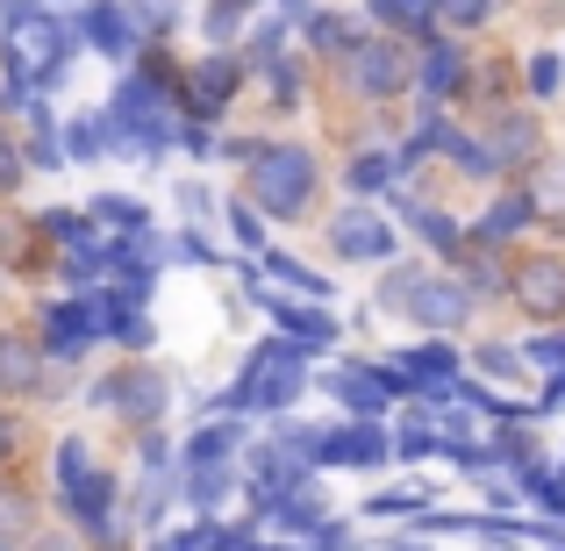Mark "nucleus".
I'll return each mask as SVG.
<instances>
[{
    "label": "nucleus",
    "mask_w": 565,
    "mask_h": 551,
    "mask_svg": "<svg viewBox=\"0 0 565 551\" xmlns=\"http://www.w3.org/2000/svg\"><path fill=\"white\" fill-rule=\"evenodd\" d=\"M57 495H65L72 523L86 530V538H115L108 530V509H115V480L94 466V452H86V437H65L57 444Z\"/></svg>",
    "instance_id": "f257e3e1"
},
{
    "label": "nucleus",
    "mask_w": 565,
    "mask_h": 551,
    "mask_svg": "<svg viewBox=\"0 0 565 551\" xmlns=\"http://www.w3.org/2000/svg\"><path fill=\"white\" fill-rule=\"evenodd\" d=\"M8 72L14 80H43L51 86L65 72V22L57 14H36L29 0H8Z\"/></svg>",
    "instance_id": "f03ea898"
},
{
    "label": "nucleus",
    "mask_w": 565,
    "mask_h": 551,
    "mask_svg": "<svg viewBox=\"0 0 565 551\" xmlns=\"http://www.w3.org/2000/svg\"><path fill=\"white\" fill-rule=\"evenodd\" d=\"M301 372H308V345H294V337H279V345H258L244 365V380H236L230 409H287L294 394H301Z\"/></svg>",
    "instance_id": "7ed1b4c3"
},
{
    "label": "nucleus",
    "mask_w": 565,
    "mask_h": 551,
    "mask_svg": "<svg viewBox=\"0 0 565 551\" xmlns=\"http://www.w3.org/2000/svg\"><path fill=\"white\" fill-rule=\"evenodd\" d=\"M308 187H316V158L294 151V144H279V151H258L250 158V193H258L265 215L294 222L308 208Z\"/></svg>",
    "instance_id": "20e7f679"
},
{
    "label": "nucleus",
    "mask_w": 565,
    "mask_h": 551,
    "mask_svg": "<svg viewBox=\"0 0 565 551\" xmlns=\"http://www.w3.org/2000/svg\"><path fill=\"white\" fill-rule=\"evenodd\" d=\"M94 409H115V415H129V423H151V415L166 409V380H158V365H122V372H108V380L94 386Z\"/></svg>",
    "instance_id": "39448f33"
},
{
    "label": "nucleus",
    "mask_w": 565,
    "mask_h": 551,
    "mask_svg": "<svg viewBox=\"0 0 565 551\" xmlns=\"http://www.w3.org/2000/svg\"><path fill=\"white\" fill-rule=\"evenodd\" d=\"M401 308H408L415 322H429V330H458V322L472 316V294H466V287H451V279L415 273V279H408V294H401Z\"/></svg>",
    "instance_id": "423d86ee"
},
{
    "label": "nucleus",
    "mask_w": 565,
    "mask_h": 551,
    "mask_svg": "<svg viewBox=\"0 0 565 551\" xmlns=\"http://www.w3.org/2000/svg\"><path fill=\"white\" fill-rule=\"evenodd\" d=\"M344 65H351L359 94H401L408 86V57L394 43H344Z\"/></svg>",
    "instance_id": "0eeeda50"
},
{
    "label": "nucleus",
    "mask_w": 565,
    "mask_h": 551,
    "mask_svg": "<svg viewBox=\"0 0 565 551\" xmlns=\"http://www.w3.org/2000/svg\"><path fill=\"white\" fill-rule=\"evenodd\" d=\"M509 287H515V301H523L530 316H565V265L558 258H523L509 273Z\"/></svg>",
    "instance_id": "6e6552de"
},
{
    "label": "nucleus",
    "mask_w": 565,
    "mask_h": 551,
    "mask_svg": "<svg viewBox=\"0 0 565 551\" xmlns=\"http://www.w3.org/2000/svg\"><path fill=\"white\" fill-rule=\"evenodd\" d=\"M330 244L344 251V258H386V251H394V230H386L380 215H365V208H351V215L330 222Z\"/></svg>",
    "instance_id": "1a4fd4ad"
},
{
    "label": "nucleus",
    "mask_w": 565,
    "mask_h": 551,
    "mask_svg": "<svg viewBox=\"0 0 565 551\" xmlns=\"http://www.w3.org/2000/svg\"><path fill=\"white\" fill-rule=\"evenodd\" d=\"M43 337H51L57 359H79L86 337H94V316H86V301H57V308H43Z\"/></svg>",
    "instance_id": "9d476101"
},
{
    "label": "nucleus",
    "mask_w": 565,
    "mask_h": 551,
    "mask_svg": "<svg viewBox=\"0 0 565 551\" xmlns=\"http://www.w3.org/2000/svg\"><path fill=\"white\" fill-rule=\"evenodd\" d=\"M43 386V359L29 337H0V394H36Z\"/></svg>",
    "instance_id": "9b49d317"
},
{
    "label": "nucleus",
    "mask_w": 565,
    "mask_h": 551,
    "mask_svg": "<svg viewBox=\"0 0 565 551\" xmlns=\"http://www.w3.org/2000/svg\"><path fill=\"white\" fill-rule=\"evenodd\" d=\"M236 57H207V65H193V80H186V100H193V115H207V108H222V100L236 94Z\"/></svg>",
    "instance_id": "f8f14e48"
},
{
    "label": "nucleus",
    "mask_w": 565,
    "mask_h": 551,
    "mask_svg": "<svg viewBox=\"0 0 565 551\" xmlns=\"http://www.w3.org/2000/svg\"><path fill=\"white\" fill-rule=\"evenodd\" d=\"M265 308H273V322H287V330H294V345H308V351L337 337V322H330V316H316V308L287 301V294H265Z\"/></svg>",
    "instance_id": "ddd939ff"
},
{
    "label": "nucleus",
    "mask_w": 565,
    "mask_h": 551,
    "mask_svg": "<svg viewBox=\"0 0 565 551\" xmlns=\"http://www.w3.org/2000/svg\"><path fill=\"white\" fill-rule=\"evenodd\" d=\"M451 372H458V351L451 345H423V351H408L401 380H408V394H415V386H423V394H437V386H451Z\"/></svg>",
    "instance_id": "4468645a"
},
{
    "label": "nucleus",
    "mask_w": 565,
    "mask_h": 551,
    "mask_svg": "<svg viewBox=\"0 0 565 551\" xmlns=\"http://www.w3.org/2000/svg\"><path fill=\"white\" fill-rule=\"evenodd\" d=\"M330 394L351 401L359 415H380L386 409V380H380V372H330Z\"/></svg>",
    "instance_id": "2eb2a0df"
},
{
    "label": "nucleus",
    "mask_w": 565,
    "mask_h": 551,
    "mask_svg": "<svg viewBox=\"0 0 565 551\" xmlns=\"http://www.w3.org/2000/svg\"><path fill=\"white\" fill-rule=\"evenodd\" d=\"M523 222H530V201H523V193H509V201H494L480 215V230H472V236H480V244H501V236H515Z\"/></svg>",
    "instance_id": "dca6fc26"
},
{
    "label": "nucleus",
    "mask_w": 565,
    "mask_h": 551,
    "mask_svg": "<svg viewBox=\"0 0 565 551\" xmlns=\"http://www.w3.org/2000/svg\"><path fill=\"white\" fill-rule=\"evenodd\" d=\"M86 36H94L100 51H115V57H122V51H129V29H122V8H115V0H94V8H86Z\"/></svg>",
    "instance_id": "f3484780"
},
{
    "label": "nucleus",
    "mask_w": 565,
    "mask_h": 551,
    "mask_svg": "<svg viewBox=\"0 0 565 551\" xmlns=\"http://www.w3.org/2000/svg\"><path fill=\"white\" fill-rule=\"evenodd\" d=\"M193 480H186V501L193 509H215L222 495H230V466H222V458H201V466H186Z\"/></svg>",
    "instance_id": "a211bd4d"
},
{
    "label": "nucleus",
    "mask_w": 565,
    "mask_h": 551,
    "mask_svg": "<svg viewBox=\"0 0 565 551\" xmlns=\"http://www.w3.org/2000/svg\"><path fill=\"white\" fill-rule=\"evenodd\" d=\"M458 80H466V57H458L451 43H437L429 65H423V86H429V94H458Z\"/></svg>",
    "instance_id": "6ab92c4d"
},
{
    "label": "nucleus",
    "mask_w": 565,
    "mask_h": 551,
    "mask_svg": "<svg viewBox=\"0 0 565 551\" xmlns=\"http://www.w3.org/2000/svg\"><path fill=\"white\" fill-rule=\"evenodd\" d=\"M530 151H537V123H501L494 158H487V166H523Z\"/></svg>",
    "instance_id": "aec40b11"
},
{
    "label": "nucleus",
    "mask_w": 565,
    "mask_h": 551,
    "mask_svg": "<svg viewBox=\"0 0 565 551\" xmlns=\"http://www.w3.org/2000/svg\"><path fill=\"white\" fill-rule=\"evenodd\" d=\"M394 180H401V158H386V151H365L359 166H351V187L359 193H386Z\"/></svg>",
    "instance_id": "412c9836"
},
{
    "label": "nucleus",
    "mask_w": 565,
    "mask_h": 551,
    "mask_svg": "<svg viewBox=\"0 0 565 551\" xmlns=\"http://www.w3.org/2000/svg\"><path fill=\"white\" fill-rule=\"evenodd\" d=\"M515 480H523V495H537L544 509H565V480H552V466L523 458V466H515Z\"/></svg>",
    "instance_id": "4be33fe9"
},
{
    "label": "nucleus",
    "mask_w": 565,
    "mask_h": 551,
    "mask_svg": "<svg viewBox=\"0 0 565 551\" xmlns=\"http://www.w3.org/2000/svg\"><path fill=\"white\" fill-rule=\"evenodd\" d=\"M230 444H236V423H215V430H201V437L186 444V466H201V458H230Z\"/></svg>",
    "instance_id": "5701e85b"
},
{
    "label": "nucleus",
    "mask_w": 565,
    "mask_h": 551,
    "mask_svg": "<svg viewBox=\"0 0 565 551\" xmlns=\"http://www.w3.org/2000/svg\"><path fill=\"white\" fill-rule=\"evenodd\" d=\"M429 8H437V0H373V14H386V22H401V29H429Z\"/></svg>",
    "instance_id": "b1692460"
},
{
    "label": "nucleus",
    "mask_w": 565,
    "mask_h": 551,
    "mask_svg": "<svg viewBox=\"0 0 565 551\" xmlns=\"http://www.w3.org/2000/svg\"><path fill=\"white\" fill-rule=\"evenodd\" d=\"M65 151H72V158H100V151H115V144H108V123H72Z\"/></svg>",
    "instance_id": "393cba45"
},
{
    "label": "nucleus",
    "mask_w": 565,
    "mask_h": 551,
    "mask_svg": "<svg viewBox=\"0 0 565 551\" xmlns=\"http://www.w3.org/2000/svg\"><path fill=\"white\" fill-rule=\"evenodd\" d=\"M29 236H36V230H29V222L0 215V258H14V265H22V258H29Z\"/></svg>",
    "instance_id": "a878e982"
},
{
    "label": "nucleus",
    "mask_w": 565,
    "mask_h": 551,
    "mask_svg": "<svg viewBox=\"0 0 565 551\" xmlns=\"http://www.w3.org/2000/svg\"><path fill=\"white\" fill-rule=\"evenodd\" d=\"M166 501H172V487L151 473V480H143V495H137V523H158V516H166Z\"/></svg>",
    "instance_id": "bb28decb"
},
{
    "label": "nucleus",
    "mask_w": 565,
    "mask_h": 551,
    "mask_svg": "<svg viewBox=\"0 0 565 551\" xmlns=\"http://www.w3.org/2000/svg\"><path fill=\"white\" fill-rule=\"evenodd\" d=\"M487 14H494V0H444V22H458V29H480Z\"/></svg>",
    "instance_id": "cd10ccee"
},
{
    "label": "nucleus",
    "mask_w": 565,
    "mask_h": 551,
    "mask_svg": "<svg viewBox=\"0 0 565 551\" xmlns=\"http://www.w3.org/2000/svg\"><path fill=\"white\" fill-rule=\"evenodd\" d=\"M480 372H487V380H515V372H523V359H515V351H501V345H487V351H480Z\"/></svg>",
    "instance_id": "c85d7f7f"
},
{
    "label": "nucleus",
    "mask_w": 565,
    "mask_h": 551,
    "mask_svg": "<svg viewBox=\"0 0 565 551\" xmlns=\"http://www.w3.org/2000/svg\"><path fill=\"white\" fill-rule=\"evenodd\" d=\"M523 201H530V208H565V166H558V172H544L537 193H523Z\"/></svg>",
    "instance_id": "c756f323"
},
{
    "label": "nucleus",
    "mask_w": 565,
    "mask_h": 551,
    "mask_svg": "<svg viewBox=\"0 0 565 551\" xmlns=\"http://www.w3.org/2000/svg\"><path fill=\"white\" fill-rule=\"evenodd\" d=\"M100 215L122 222V230H143V208H137V201H122V193H108V201H100Z\"/></svg>",
    "instance_id": "7c9ffc66"
},
{
    "label": "nucleus",
    "mask_w": 565,
    "mask_h": 551,
    "mask_svg": "<svg viewBox=\"0 0 565 551\" xmlns=\"http://www.w3.org/2000/svg\"><path fill=\"white\" fill-rule=\"evenodd\" d=\"M230 230H236V244H250V251L265 244V230H258V215H250V208H230Z\"/></svg>",
    "instance_id": "2f4dec72"
},
{
    "label": "nucleus",
    "mask_w": 565,
    "mask_h": 551,
    "mask_svg": "<svg viewBox=\"0 0 565 551\" xmlns=\"http://www.w3.org/2000/svg\"><path fill=\"white\" fill-rule=\"evenodd\" d=\"M316 43H322V51H344V43H351V29L337 22V14H322V22H316Z\"/></svg>",
    "instance_id": "473e14b6"
},
{
    "label": "nucleus",
    "mask_w": 565,
    "mask_h": 551,
    "mask_svg": "<svg viewBox=\"0 0 565 551\" xmlns=\"http://www.w3.org/2000/svg\"><path fill=\"white\" fill-rule=\"evenodd\" d=\"M558 80H565V65H558V57H537V65H530V86H537V94H552Z\"/></svg>",
    "instance_id": "72a5a7b5"
},
{
    "label": "nucleus",
    "mask_w": 565,
    "mask_h": 551,
    "mask_svg": "<svg viewBox=\"0 0 565 551\" xmlns=\"http://www.w3.org/2000/svg\"><path fill=\"white\" fill-rule=\"evenodd\" d=\"M530 359H537V365H565V337H537V345H530Z\"/></svg>",
    "instance_id": "f704fd0d"
},
{
    "label": "nucleus",
    "mask_w": 565,
    "mask_h": 551,
    "mask_svg": "<svg viewBox=\"0 0 565 551\" xmlns=\"http://www.w3.org/2000/svg\"><path fill=\"white\" fill-rule=\"evenodd\" d=\"M273 273H279V279H294V287H308V294H316V287H322V279H316V273H308V265H294V258H273Z\"/></svg>",
    "instance_id": "c9c22d12"
},
{
    "label": "nucleus",
    "mask_w": 565,
    "mask_h": 551,
    "mask_svg": "<svg viewBox=\"0 0 565 551\" xmlns=\"http://www.w3.org/2000/svg\"><path fill=\"white\" fill-rule=\"evenodd\" d=\"M43 230H51V236H65V244H86V230H79V215H43Z\"/></svg>",
    "instance_id": "e433bc0d"
},
{
    "label": "nucleus",
    "mask_w": 565,
    "mask_h": 551,
    "mask_svg": "<svg viewBox=\"0 0 565 551\" xmlns=\"http://www.w3.org/2000/svg\"><path fill=\"white\" fill-rule=\"evenodd\" d=\"M137 8H143V22H151L158 36H166V29H172V0H137Z\"/></svg>",
    "instance_id": "4c0bfd02"
},
{
    "label": "nucleus",
    "mask_w": 565,
    "mask_h": 551,
    "mask_svg": "<svg viewBox=\"0 0 565 551\" xmlns=\"http://www.w3.org/2000/svg\"><path fill=\"white\" fill-rule=\"evenodd\" d=\"M415 495H373V516H408Z\"/></svg>",
    "instance_id": "58836bf2"
},
{
    "label": "nucleus",
    "mask_w": 565,
    "mask_h": 551,
    "mask_svg": "<svg viewBox=\"0 0 565 551\" xmlns=\"http://www.w3.org/2000/svg\"><path fill=\"white\" fill-rule=\"evenodd\" d=\"M429 444H437V437H429V430H401V452H408V458H423Z\"/></svg>",
    "instance_id": "ea45409f"
},
{
    "label": "nucleus",
    "mask_w": 565,
    "mask_h": 551,
    "mask_svg": "<svg viewBox=\"0 0 565 551\" xmlns=\"http://www.w3.org/2000/svg\"><path fill=\"white\" fill-rule=\"evenodd\" d=\"M158 551H201V530H180V538H166Z\"/></svg>",
    "instance_id": "a19ab883"
},
{
    "label": "nucleus",
    "mask_w": 565,
    "mask_h": 551,
    "mask_svg": "<svg viewBox=\"0 0 565 551\" xmlns=\"http://www.w3.org/2000/svg\"><path fill=\"white\" fill-rule=\"evenodd\" d=\"M14 172H22V166H14V151H8V137H0V187H14Z\"/></svg>",
    "instance_id": "79ce46f5"
},
{
    "label": "nucleus",
    "mask_w": 565,
    "mask_h": 551,
    "mask_svg": "<svg viewBox=\"0 0 565 551\" xmlns=\"http://www.w3.org/2000/svg\"><path fill=\"white\" fill-rule=\"evenodd\" d=\"M394 551H423V544H408V538H401V544H394Z\"/></svg>",
    "instance_id": "37998d69"
},
{
    "label": "nucleus",
    "mask_w": 565,
    "mask_h": 551,
    "mask_svg": "<svg viewBox=\"0 0 565 551\" xmlns=\"http://www.w3.org/2000/svg\"><path fill=\"white\" fill-rule=\"evenodd\" d=\"M236 551H265V544H236Z\"/></svg>",
    "instance_id": "c03bdc74"
}]
</instances>
